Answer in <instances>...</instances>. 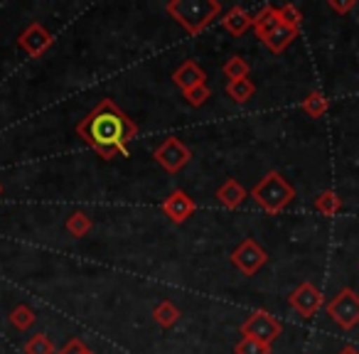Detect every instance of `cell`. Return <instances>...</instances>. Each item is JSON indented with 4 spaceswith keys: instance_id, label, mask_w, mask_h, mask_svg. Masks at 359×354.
Returning a JSON list of instances; mask_svg holds the SVG:
<instances>
[{
    "instance_id": "d4e9b609",
    "label": "cell",
    "mask_w": 359,
    "mask_h": 354,
    "mask_svg": "<svg viewBox=\"0 0 359 354\" xmlns=\"http://www.w3.org/2000/svg\"><path fill=\"white\" fill-rule=\"evenodd\" d=\"M278 20L283 22V25L293 27V30H300V25H303V13H300L298 6H293V3H285V6L278 8Z\"/></svg>"
},
{
    "instance_id": "4316f807",
    "label": "cell",
    "mask_w": 359,
    "mask_h": 354,
    "mask_svg": "<svg viewBox=\"0 0 359 354\" xmlns=\"http://www.w3.org/2000/svg\"><path fill=\"white\" fill-rule=\"evenodd\" d=\"M57 354H94V349L79 337H72L69 342L65 344L62 349H57Z\"/></svg>"
},
{
    "instance_id": "ba28073f",
    "label": "cell",
    "mask_w": 359,
    "mask_h": 354,
    "mask_svg": "<svg viewBox=\"0 0 359 354\" xmlns=\"http://www.w3.org/2000/svg\"><path fill=\"white\" fill-rule=\"evenodd\" d=\"M18 47H20L27 57H32V60H40L45 52H50L52 47H55V35H52L42 22L32 20V22H27L25 30L18 35Z\"/></svg>"
},
{
    "instance_id": "cb8c5ba5",
    "label": "cell",
    "mask_w": 359,
    "mask_h": 354,
    "mask_svg": "<svg viewBox=\"0 0 359 354\" xmlns=\"http://www.w3.org/2000/svg\"><path fill=\"white\" fill-rule=\"evenodd\" d=\"M234 354H271V344L259 342L254 337H241L234 344Z\"/></svg>"
},
{
    "instance_id": "52a82bcc",
    "label": "cell",
    "mask_w": 359,
    "mask_h": 354,
    "mask_svg": "<svg viewBox=\"0 0 359 354\" xmlns=\"http://www.w3.org/2000/svg\"><path fill=\"white\" fill-rule=\"evenodd\" d=\"M283 334V325L269 313V310H256L241 322V337H254L259 342L273 344Z\"/></svg>"
},
{
    "instance_id": "603a6c76",
    "label": "cell",
    "mask_w": 359,
    "mask_h": 354,
    "mask_svg": "<svg viewBox=\"0 0 359 354\" xmlns=\"http://www.w3.org/2000/svg\"><path fill=\"white\" fill-rule=\"evenodd\" d=\"M22 349H25V354H57L55 342H52V337H50V334H45V332L32 334Z\"/></svg>"
},
{
    "instance_id": "ac0fdd59",
    "label": "cell",
    "mask_w": 359,
    "mask_h": 354,
    "mask_svg": "<svg viewBox=\"0 0 359 354\" xmlns=\"http://www.w3.org/2000/svg\"><path fill=\"white\" fill-rule=\"evenodd\" d=\"M153 320L160 325V327H165V329L175 327V325L180 322V310H177V305L170 303V300H160V303L153 308Z\"/></svg>"
},
{
    "instance_id": "30bf717a",
    "label": "cell",
    "mask_w": 359,
    "mask_h": 354,
    "mask_svg": "<svg viewBox=\"0 0 359 354\" xmlns=\"http://www.w3.org/2000/svg\"><path fill=\"white\" fill-rule=\"evenodd\" d=\"M160 210H163V215L168 217L172 224H185V222L197 212V205L185 190H172L163 200Z\"/></svg>"
},
{
    "instance_id": "277c9868",
    "label": "cell",
    "mask_w": 359,
    "mask_h": 354,
    "mask_svg": "<svg viewBox=\"0 0 359 354\" xmlns=\"http://www.w3.org/2000/svg\"><path fill=\"white\" fill-rule=\"evenodd\" d=\"M325 313L330 315L332 322H337V327L342 329H354L359 325V295L354 288L344 285L342 290H337V295H332L330 300H325Z\"/></svg>"
},
{
    "instance_id": "7a4b0ae2",
    "label": "cell",
    "mask_w": 359,
    "mask_h": 354,
    "mask_svg": "<svg viewBox=\"0 0 359 354\" xmlns=\"http://www.w3.org/2000/svg\"><path fill=\"white\" fill-rule=\"evenodd\" d=\"M165 11L187 35L195 37L222 15V3L219 0H170Z\"/></svg>"
},
{
    "instance_id": "8fae6325",
    "label": "cell",
    "mask_w": 359,
    "mask_h": 354,
    "mask_svg": "<svg viewBox=\"0 0 359 354\" xmlns=\"http://www.w3.org/2000/svg\"><path fill=\"white\" fill-rule=\"evenodd\" d=\"M172 81L182 94H187L190 89H197V86L207 84V72L202 69L195 60H187L172 72Z\"/></svg>"
},
{
    "instance_id": "7c38bea8",
    "label": "cell",
    "mask_w": 359,
    "mask_h": 354,
    "mask_svg": "<svg viewBox=\"0 0 359 354\" xmlns=\"http://www.w3.org/2000/svg\"><path fill=\"white\" fill-rule=\"evenodd\" d=\"M219 22L231 37H241V35H246V32L251 30V25H254V15H251L246 8L234 6V8H229L224 15H222Z\"/></svg>"
},
{
    "instance_id": "9c48e42d",
    "label": "cell",
    "mask_w": 359,
    "mask_h": 354,
    "mask_svg": "<svg viewBox=\"0 0 359 354\" xmlns=\"http://www.w3.org/2000/svg\"><path fill=\"white\" fill-rule=\"evenodd\" d=\"M288 305L300 318H315V315L325 308V295L318 285H313L310 280H303V283L288 295Z\"/></svg>"
},
{
    "instance_id": "4fadbf2b",
    "label": "cell",
    "mask_w": 359,
    "mask_h": 354,
    "mask_svg": "<svg viewBox=\"0 0 359 354\" xmlns=\"http://www.w3.org/2000/svg\"><path fill=\"white\" fill-rule=\"evenodd\" d=\"M246 197H249L246 187L241 185L239 180H234V177H226V180L217 187V202H219L222 207H226V210H239Z\"/></svg>"
},
{
    "instance_id": "2e32d148",
    "label": "cell",
    "mask_w": 359,
    "mask_h": 354,
    "mask_svg": "<svg viewBox=\"0 0 359 354\" xmlns=\"http://www.w3.org/2000/svg\"><path fill=\"white\" fill-rule=\"evenodd\" d=\"M65 229H67V234H72L74 239H84V236H89L91 229H94V219H91L86 212H72L65 222Z\"/></svg>"
},
{
    "instance_id": "5bb4252c",
    "label": "cell",
    "mask_w": 359,
    "mask_h": 354,
    "mask_svg": "<svg viewBox=\"0 0 359 354\" xmlns=\"http://www.w3.org/2000/svg\"><path fill=\"white\" fill-rule=\"evenodd\" d=\"M280 27V20H278V8L276 6H264L259 13L254 15V25H251V30L256 32V37H259L261 42L266 40V37L271 35V32H276Z\"/></svg>"
},
{
    "instance_id": "f546056e",
    "label": "cell",
    "mask_w": 359,
    "mask_h": 354,
    "mask_svg": "<svg viewBox=\"0 0 359 354\" xmlns=\"http://www.w3.org/2000/svg\"><path fill=\"white\" fill-rule=\"evenodd\" d=\"M0 197H3V182H0Z\"/></svg>"
},
{
    "instance_id": "7402d4cb",
    "label": "cell",
    "mask_w": 359,
    "mask_h": 354,
    "mask_svg": "<svg viewBox=\"0 0 359 354\" xmlns=\"http://www.w3.org/2000/svg\"><path fill=\"white\" fill-rule=\"evenodd\" d=\"M222 72H224V76L229 81H236V79H249V72H251V64L246 57L241 55H231L229 60L224 62V67H222Z\"/></svg>"
},
{
    "instance_id": "3957f363",
    "label": "cell",
    "mask_w": 359,
    "mask_h": 354,
    "mask_svg": "<svg viewBox=\"0 0 359 354\" xmlns=\"http://www.w3.org/2000/svg\"><path fill=\"white\" fill-rule=\"evenodd\" d=\"M249 197L266 215H278V212H283L295 200V187L285 180L278 170H271L251 187Z\"/></svg>"
},
{
    "instance_id": "484cf974",
    "label": "cell",
    "mask_w": 359,
    "mask_h": 354,
    "mask_svg": "<svg viewBox=\"0 0 359 354\" xmlns=\"http://www.w3.org/2000/svg\"><path fill=\"white\" fill-rule=\"evenodd\" d=\"M185 99H187V104L190 106H195V109H200L202 104H207V101L212 99V91H210V86H197V89H190L185 94Z\"/></svg>"
},
{
    "instance_id": "44dd1931",
    "label": "cell",
    "mask_w": 359,
    "mask_h": 354,
    "mask_svg": "<svg viewBox=\"0 0 359 354\" xmlns=\"http://www.w3.org/2000/svg\"><path fill=\"white\" fill-rule=\"evenodd\" d=\"M8 320H11V325L15 329H20V332H27V329H30L32 325L37 322V315H35V310H32L30 305L20 303V305H15V308H13V313L8 315Z\"/></svg>"
},
{
    "instance_id": "5b68a950",
    "label": "cell",
    "mask_w": 359,
    "mask_h": 354,
    "mask_svg": "<svg viewBox=\"0 0 359 354\" xmlns=\"http://www.w3.org/2000/svg\"><path fill=\"white\" fill-rule=\"evenodd\" d=\"M269 259H271L269 251L256 239H251V236H246V239L231 251V266H234L239 273H244L246 278L259 273V271L269 264Z\"/></svg>"
},
{
    "instance_id": "d6986e66",
    "label": "cell",
    "mask_w": 359,
    "mask_h": 354,
    "mask_svg": "<svg viewBox=\"0 0 359 354\" xmlns=\"http://www.w3.org/2000/svg\"><path fill=\"white\" fill-rule=\"evenodd\" d=\"M254 94H256V86L251 79H236L226 84V96H229L234 104H246V101L254 99Z\"/></svg>"
},
{
    "instance_id": "9a60e30c",
    "label": "cell",
    "mask_w": 359,
    "mask_h": 354,
    "mask_svg": "<svg viewBox=\"0 0 359 354\" xmlns=\"http://www.w3.org/2000/svg\"><path fill=\"white\" fill-rule=\"evenodd\" d=\"M298 32L300 30H293V27H288V25H283V22H280V27L266 37L264 45L269 47L273 55H283V52L288 50V47L293 45L295 40H298Z\"/></svg>"
},
{
    "instance_id": "8992f818",
    "label": "cell",
    "mask_w": 359,
    "mask_h": 354,
    "mask_svg": "<svg viewBox=\"0 0 359 354\" xmlns=\"http://www.w3.org/2000/svg\"><path fill=\"white\" fill-rule=\"evenodd\" d=\"M153 158L168 175H177L185 170L192 160V150L187 148L180 138H165L158 148L153 150Z\"/></svg>"
},
{
    "instance_id": "ffe728a7",
    "label": "cell",
    "mask_w": 359,
    "mask_h": 354,
    "mask_svg": "<svg viewBox=\"0 0 359 354\" xmlns=\"http://www.w3.org/2000/svg\"><path fill=\"white\" fill-rule=\"evenodd\" d=\"M315 210L323 217H334L339 210H342V197L334 190H323L318 197H315Z\"/></svg>"
},
{
    "instance_id": "f1b7e54d",
    "label": "cell",
    "mask_w": 359,
    "mask_h": 354,
    "mask_svg": "<svg viewBox=\"0 0 359 354\" xmlns=\"http://www.w3.org/2000/svg\"><path fill=\"white\" fill-rule=\"evenodd\" d=\"M337 354H359V349H357V347H352V344H344V347L339 349Z\"/></svg>"
},
{
    "instance_id": "83f0119b",
    "label": "cell",
    "mask_w": 359,
    "mask_h": 354,
    "mask_svg": "<svg viewBox=\"0 0 359 354\" xmlns=\"http://www.w3.org/2000/svg\"><path fill=\"white\" fill-rule=\"evenodd\" d=\"M327 6H330V11L337 13V15H347V13L357 6V0H327Z\"/></svg>"
},
{
    "instance_id": "e0dca14e",
    "label": "cell",
    "mask_w": 359,
    "mask_h": 354,
    "mask_svg": "<svg viewBox=\"0 0 359 354\" xmlns=\"http://www.w3.org/2000/svg\"><path fill=\"white\" fill-rule=\"evenodd\" d=\"M300 109L310 116V118H323L330 111V99L323 94V91H310L303 101H300Z\"/></svg>"
},
{
    "instance_id": "6da1fadb",
    "label": "cell",
    "mask_w": 359,
    "mask_h": 354,
    "mask_svg": "<svg viewBox=\"0 0 359 354\" xmlns=\"http://www.w3.org/2000/svg\"><path fill=\"white\" fill-rule=\"evenodd\" d=\"M74 133L99 155L101 160L126 158L133 138L138 135V125L126 111L116 106L114 99H101L79 123Z\"/></svg>"
}]
</instances>
